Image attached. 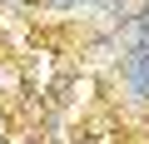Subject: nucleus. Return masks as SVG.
<instances>
[{"label": "nucleus", "instance_id": "f257e3e1", "mask_svg": "<svg viewBox=\"0 0 149 144\" xmlns=\"http://www.w3.org/2000/svg\"><path fill=\"white\" fill-rule=\"evenodd\" d=\"M119 90L129 109H149V45H129L119 55Z\"/></svg>", "mask_w": 149, "mask_h": 144}, {"label": "nucleus", "instance_id": "f03ea898", "mask_svg": "<svg viewBox=\"0 0 149 144\" xmlns=\"http://www.w3.org/2000/svg\"><path fill=\"white\" fill-rule=\"evenodd\" d=\"M40 5H50L55 15H74V10H80V0H40Z\"/></svg>", "mask_w": 149, "mask_h": 144}, {"label": "nucleus", "instance_id": "7ed1b4c3", "mask_svg": "<svg viewBox=\"0 0 149 144\" xmlns=\"http://www.w3.org/2000/svg\"><path fill=\"white\" fill-rule=\"evenodd\" d=\"M0 10H20V0H0Z\"/></svg>", "mask_w": 149, "mask_h": 144}, {"label": "nucleus", "instance_id": "20e7f679", "mask_svg": "<svg viewBox=\"0 0 149 144\" xmlns=\"http://www.w3.org/2000/svg\"><path fill=\"white\" fill-rule=\"evenodd\" d=\"M0 144H5V109H0Z\"/></svg>", "mask_w": 149, "mask_h": 144}, {"label": "nucleus", "instance_id": "39448f33", "mask_svg": "<svg viewBox=\"0 0 149 144\" xmlns=\"http://www.w3.org/2000/svg\"><path fill=\"white\" fill-rule=\"evenodd\" d=\"M80 5H90V0H80Z\"/></svg>", "mask_w": 149, "mask_h": 144}]
</instances>
